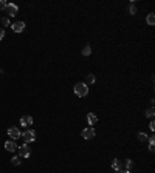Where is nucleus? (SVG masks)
I'll return each mask as SVG.
<instances>
[{"mask_svg":"<svg viewBox=\"0 0 155 173\" xmlns=\"http://www.w3.org/2000/svg\"><path fill=\"white\" fill-rule=\"evenodd\" d=\"M75 94L79 98H84V96L89 94V85H85L84 82H78L75 85Z\"/></svg>","mask_w":155,"mask_h":173,"instance_id":"nucleus-1","label":"nucleus"},{"mask_svg":"<svg viewBox=\"0 0 155 173\" xmlns=\"http://www.w3.org/2000/svg\"><path fill=\"white\" fill-rule=\"evenodd\" d=\"M20 138H22L25 142H34L36 141V133H34V130H26V131L22 133Z\"/></svg>","mask_w":155,"mask_h":173,"instance_id":"nucleus-2","label":"nucleus"},{"mask_svg":"<svg viewBox=\"0 0 155 173\" xmlns=\"http://www.w3.org/2000/svg\"><path fill=\"white\" fill-rule=\"evenodd\" d=\"M17 150H19L20 158H30V155H31V150L28 147V144H22L20 147H17Z\"/></svg>","mask_w":155,"mask_h":173,"instance_id":"nucleus-3","label":"nucleus"},{"mask_svg":"<svg viewBox=\"0 0 155 173\" xmlns=\"http://www.w3.org/2000/svg\"><path fill=\"white\" fill-rule=\"evenodd\" d=\"M5 11L8 12V14H9L11 17H14V16L17 14L19 8H17V5H14V3H6V6H5Z\"/></svg>","mask_w":155,"mask_h":173,"instance_id":"nucleus-4","label":"nucleus"},{"mask_svg":"<svg viewBox=\"0 0 155 173\" xmlns=\"http://www.w3.org/2000/svg\"><path fill=\"white\" fill-rule=\"evenodd\" d=\"M8 136H11V139L14 141V139H19L22 136V133H20V130L17 127H11V128H8Z\"/></svg>","mask_w":155,"mask_h":173,"instance_id":"nucleus-5","label":"nucleus"},{"mask_svg":"<svg viewBox=\"0 0 155 173\" xmlns=\"http://www.w3.org/2000/svg\"><path fill=\"white\" fill-rule=\"evenodd\" d=\"M93 136H95V128H93V127H89V128L82 130V138H84V139H92Z\"/></svg>","mask_w":155,"mask_h":173,"instance_id":"nucleus-6","label":"nucleus"},{"mask_svg":"<svg viewBox=\"0 0 155 173\" xmlns=\"http://www.w3.org/2000/svg\"><path fill=\"white\" fill-rule=\"evenodd\" d=\"M11 28H12V31H14V33H22L25 30V23L23 22H16V23L11 25Z\"/></svg>","mask_w":155,"mask_h":173,"instance_id":"nucleus-7","label":"nucleus"},{"mask_svg":"<svg viewBox=\"0 0 155 173\" xmlns=\"http://www.w3.org/2000/svg\"><path fill=\"white\" fill-rule=\"evenodd\" d=\"M20 124H22V127H28L33 124V117L31 116H22L20 117Z\"/></svg>","mask_w":155,"mask_h":173,"instance_id":"nucleus-8","label":"nucleus"},{"mask_svg":"<svg viewBox=\"0 0 155 173\" xmlns=\"http://www.w3.org/2000/svg\"><path fill=\"white\" fill-rule=\"evenodd\" d=\"M5 148L8 151H14V150H17V145H16L14 141H6L5 142Z\"/></svg>","mask_w":155,"mask_h":173,"instance_id":"nucleus-9","label":"nucleus"},{"mask_svg":"<svg viewBox=\"0 0 155 173\" xmlns=\"http://www.w3.org/2000/svg\"><path fill=\"white\" fill-rule=\"evenodd\" d=\"M87 122H89L90 125H95V124L98 122V117L93 114V113H89V114H87Z\"/></svg>","mask_w":155,"mask_h":173,"instance_id":"nucleus-10","label":"nucleus"},{"mask_svg":"<svg viewBox=\"0 0 155 173\" xmlns=\"http://www.w3.org/2000/svg\"><path fill=\"white\" fill-rule=\"evenodd\" d=\"M146 22H147V25H151V26L155 25V14H154V12H151V14L146 17Z\"/></svg>","mask_w":155,"mask_h":173,"instance_id":"nucleus-11","label":"nucleus"},{"mask_svg":"<svg viewBox=\"0 0 155 173\" xmlns=\"http://www.w3.org/2000/svg\"><path fill=\"white\" fill-rule=\"evenodd\" d=\"M112 169H113V170H116V172H119V170H121V161H119V159H113V162H112Z\"/></svg>","mask_w":155,"mask_h":173,"instance_id":"nucleus-12","label":"nucleus"},{"mask_svg":"<svg viewBox=\"0 0 155 173\" xmlns=\"http://www.w3.org/2000/svg\"><path fill=\"white\" fill-rule=\"evenodd\" d=\"M90 53H92V46L90 45H85L82 48V56H90Z\"/></svg>","mask_w":155,"mask_h":173,"instance_id":"nucleus-13","label":"nucleus"},{"mask_svg":"<svg viewBox=\"0 0 155 173\" xmlns=\"http://www.w3.org/2000/svg\"><path fill=\"white\" fill-rule=\"evenodd\" d=\"M96 79H95V76L93 74H87V84L85 85H92V84H95Z\"/></svg>","mask_w":155,"mask_h":173,"instance_id":"nucleus-14","label":"nucleus"},{"mask_svg":"<svg viewBox=\"0 0 155 173\" xmlns=\"http://www.w3.org/2000/svg\"><path fill=\"white\" fill-rule=\"evenodd\" d=\"M144 114H146V117H154V114H155V110H154V107H151V108H147Z\"/></svg>","mask_w":155,"mask_h":173,"instance_id":"nucleus-15","label":"nucleus"},{"mask_svg":"<svg viewBox=\"0 0 155 173\" xmlns=\"http://www.w3.org/2000/svg\"><path fill=\"white\" fill-rule=\"evenodd\" d=\"M133 167V162H132V159H126V170L127 172H130Z\"/></svg>","mask_w":155,"mask_h":173,"instance_id":"nucleus-16","label":"nucleus"},{"mask_svg":"<svg viewBox=\"0 0 155 173\" xmlns=\"http://www.w3.org/2000/svg\"><path fill=\"white\" fill-rule=\"evenodd\" d=\"M154 144H155V138L154 136H149V150L151 151H154V148H155Z\"/></svg>","mask_w":155,"mask_h":173,"instance_id":"nucleus-17","label":"nucleus"},{"mask_svg":"<svg viewBox=\"0 0 155 173\" xmlns=\"http://www.w3.org/2000/svg\"><path fill=\"white\" fill-rule=\"evenodd\" d=\"M11 161H12V164H14V165H20V162H22V158H20V156H14Z\"/></svg>","mask_w":155,"mask_h":173,"instance_id":"nucleus-18","label":"nucleus"},{"mask_svg":"<svg viewBox=\"0 0 155 173\" xmlns=\"http://www.w3.org/2000/svg\"><path fill=\"white\" fill-rule=\"evenodd\" d=\"M135 12H137V6L133 5V3H130V5H129V14H132V16H133Z\"/></svg>","mask_w":155,"mask_h":173,"instance_id":"nucleus-19","label":"nucleus"},{"mask_svg":"<svg viewBox=\"0 0 155 173\" xmlns=\"http://www.w3.org/2000/svg\"><path fill=\"white\" fill-rule=\"evenodd\" d=\"M138 139H140L141 142H144V141L147 139V136H146V133H143V131H140V133H138Z\"/></svg>","mask_w":155,"mask_h":173,"instance_id":"nucleus-20","label":"nucleus"},{"mask_svg":"<svg viewBox=\"0 0 155 173\" xmlns=\"http://www.w3.org/2000/svg\"><path fill=\"white\" fill-rule=\"evenodd\" d=\"M2 23H3L5 26H9V19H8V17H3V19H2Z\"/></svg>","mask_w":155,"mask_h":173,"instance_id":"nucleus-21","label":"nucleus"},{"mask_svg":"<svg viewBox=\"0 0 155 173\" xmlns=\"http://www.w3.org/2000/svg\"><path fill=\"white\" fill-rule=\"evenodd\" d=\"M5 6H6V3L3 2V0H0V9H5Z\"/></svg>","mask_w":155,"mask_h":173,"instance_id":"nucleus-22","label":"nucleus"},{"mask_svg":"<svg viewBox=\"0 0 155 173\" xmlns=\"http://www.w3.org/2000/svg\"><path fill=\"white\" fill-rule=\"evenodd\" d=\"M3 37H5V31H3L2 28H0V40H2Z\"/></svg>","mask_w":155,"mask_h":173,"instance_id":"nucleus-23","label":"nucleus"},{"mask_svg":"<svg viewBox=\"0 0 155 173\" xmlns=\"http://www.w3.org/2000/svg\"><path fill=\"white\" fill-rule=\"evenodd\" d=\"M149 127H151V130H152V131H154V130H155V122H154V121H152V122H151V125H149Z\"/></svg>","mask_w":155,"mask_h":173,"instance_id":"nucleus-24","label":"nucleus"},{"mask_svg":"<svg viewBox=\"0 0 155 173\" xmlns=\"http://www.w3.org/2000/svg\"><path fill=\"white\" fill-rule=\"evenodd\" d=\"M119 173H130V172H127V170H119Z\"/></svg>","mask_w":155,"mask_h":173,"instance_id":"nucleus-25","label":"nucleus"}]
</instances>
